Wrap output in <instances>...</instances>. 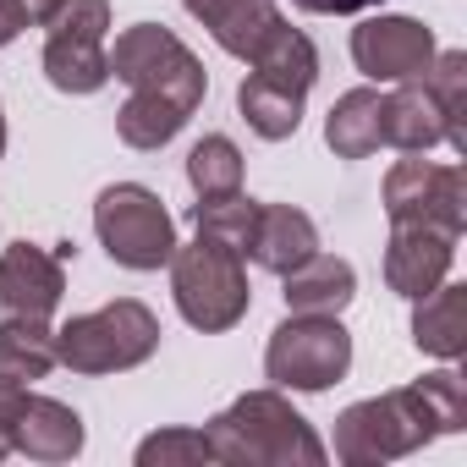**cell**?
I'll list each match as a JSON object with an SVG mask.
<instances>
[{
	"label": "cell",
	"mask_w": 467,
	"mask_h": 467,
	"mask_svg": "<svg viewBox=\"0 0 467 467\" xmlns=\"http://www.w3.org/2000/svg\"><path fill=\"white\" fill-rule=\"evenodd\" d=\"M467 429V385L456 368H434L401 390L352 401L336 418V456L347 467H374V462H396L423 451L440 434H462Z\"/></svg>",
	"instance_id": "6da1fadb"
},
{
	"label": "cell",
	"mask_w": 467,
	"mask_h": 467,
	"mask_svg": "<svg viewBox=\"0 0 467 467\" xmlns=\"http://www.w3.org/2000/svg\"><path fill=\"white\" fill-rule=\"evenodd\" d=\"M160 352V319L138 297H116L56 330V363L72 374H121Z\"/></svg>",
	"instance_id": "277c9868"
},
{
	"label": "cell",
	"mask_w": 467,
	"mask_h": 467,
	"mask_svg": "<svg viewBox=\"0 0 467 467\" xmlns=\"http://www.w3.org/2000/svg\"><path fill=\"white\" fill-rule=\"evenodd\" d=\"M28 28V12H23V0H0V50H6L17 34Z\"/></svg>",
	"instance_id": "f1b7e54d"
},
{
	"label": "cell",
	"mask_w": 467,
	"mask_h": 467,
	"mask_svg": "<svg viewBox=\"0 0 467 467\" xmlns=\"http://www.w3.org/2000/svg\"><path fill=\"white\" fill-rule=\"evenodd\" d=\"M209 440L203 429H154L149 440H138V467H203Z\"/></svg>",
	"instance_id": "484cf974"
},
{
	"label": "cell",
	"mask_w": 467,
	"mask_h": 467,
	"mask_svg": "<svg viewBox=\"0 0 467 467\" xmlns=\"http://www.w3.org/2000/svg\"><path fill=\"white\" fill-rule=\"evenodd\" d=\"M286 281V314H341L358 297V270L336 254H308L297 270L281 275Z\"/></svg>",
	"instance_id": "ac0fdd59"
},
{
	"label": "cell",
	"mask_w": 467,
	"mask_h": 467,
	"mask_svg": "<svg viewBox=\"0 0 467 467\" xmlns=\"http://www.w3.org/2000/svg\"><path fill=\"white\" fill-rule=\"evenodd\" d=\"M297 12H314V17H352V12H374L379 0H292Z\"/></svg>",
	"instance_id": "83f0119b"
},
{
	"label": "cell",
	"mask_w": 467,
	"mask_h": 467,
	"mask_svg": "<svg viewBox=\"0 0 467 467\" xmlns=\"http://www.w3.org/2000/svg\"><path fill=\"white\" fill-rule=\"evenodd\" d=\"M423 83L434 88V99H440V110H445L451 149L467 154V127H462V110H467V50H434Z\"/></svg>",
	"instance_id": "d4e9b609"
},
{
	"label": "cell",
	"mask_w": 467,
	"mask_h": 467,
	"mask_svg": "<svg viewBox=\"0 0 467 467\" xmlns=\"http://www.w3.org/2000/svg\"><path fill=\"white\" fill-rule=\"evenodd\" d=\"M56 6H61V0H23V12H28V28H45V23L56 17Z\"/></svg>",
	"instance_id": "f546056e"
},
{
	"label": "cell",
	"mask_w": 467,
	"mask_h": 467,
	"mask_svg": "<svg viewBox=\"0 0 467 467\" xmlns=\"http://www.w3.org/2000/svg\"><path fill=\"white\" fill-rule=\"evenodd\" d=\"M0 154H6V110H0Z\"/></svg>",
	"instance_id": "1f68e13d"
},
{
	"label": "cell",
	"mask_w": 467,
	"mask_h": 467,
	"mask_svg": "<svg viewBox=\"0 0 467 467\" xmlns=\"http://www.w3.org/2000/svg\"><path fill=\"white\" fill-rule=\"evenodd\" d=\"M45 78L61 94H99L110 83V0H61L56 17L45 23Z\"/></svg>",
	"instance_id": "ba28073f"
},
{
	"label": "cell",
	"mask_w": 467,
	"mask_h": 467,
	"mask_svg": "<svg viewBox=\"0 0 467 467\" xmlns=\"http://www.w3.org/2000/svg\"><path fill=\"white\" fill-rule=\"evenodd\" d=\"M187 182L198 198H220V192H237L243 187V149L231 143L225 132H209L192 143L187 154Z\"/></svg>",
	"instance_id": "cb8c5ba5"
},
{
	"label": "cell",
	"mask_w": 467,
	"mask_h": 467,
	"mask_svg": "<svg viewBox=\"0 0 467 467\" xmlns=\"http://www.w3.org/2000/svg\"><path fill=\"white\" fill-rule=\"evenodd\" d=\"M0 368L23 385L45 379L56 368V330L50 319H0Z\"/></svg>",
	"instance_id": "44dd1931"
},
{
	"label": "cell",
	"mask_w": 467,
	"mask_h": 467,
	"mask_svg": "<svg viewBox=\"0 0 467 467\" xmlns=\"http://www.w3.org/2000/svg\"><path fill=\"white\" fill-rule=\"evenodd\" d=\"M94 237L121 270L149 275V270L171 265V254H176V220L154 187L116 182L94 198Z\"/></svg>",
	"instance_id": "52a82bcc"
},
{
	"label": "cell",
	"mask_w": 467,
	"mask_h": 467,
	"mask_svg": "<svg viewBox=\"0 0 467 467\" xmlns=\"http://www.w3.org/2000/svg\"><path fill=\"white\" fill-rule=\"evenodd\" d=\"M237 110H243V121H248L265 143H286V138H297V127H303V94H292V88H281V83H270V78H259V72L243 78Z\"/></svg>",
	"instance_id": "ffe728a7"
},
{
	"label": "cell",
	"mask_w": 467,
	"mask_h": 467,
	"mask_svg": "<svg viewBox=\"0 0 467 467\" xmlns=\"http://www.w3.org/2000/svg\"><path fill=\"white\" fill-rule=\"evenodd\" d=\"M352 368V330L341 314H286L265 347V379L275 390H330Z\"/></svg>",
	"instance_id": "8992f818"
},
{
	"label": "cell",
	"mask_w": 467,
	"mask_h": 467,
	"mask_svg": "<svg viewBox=\"0 0 467 467\" xmlns=\"http://www.w3.org/2000/svg\"><path fill=\"white\" fill-rule=\"evenodd\" d=\"M325 143L336 149V160H368L385 143V94L368 83L347 88L325 116Z\"/></svg>",
	"instance_id": "d6986e66"
},
{
	"label": "cell",
	"mask_w": 467,
	"mask_h": 467,
	"mask_svg": "<svg viewBox=\"0 0 467 467\" xmlns=\"http://www.w3.org/2000/svg\"><path fill=\"white\" fill-rule=\"evenodd\" d=\"M23 401H28V385H23L17 374H6V368H0V429H12V423H17Z\"/></svg>",
	"instance_id": "4316f807"
},
{
	"label": "cell",
	"mask_w": 467,
	"mask_h": 467,
	"mask_svg": "<svg viewBox=\"0 0 467 467\" xmlns=\"http://www.w3.org/2000/svg\"><path fill=\"white\" fill-rule=\"evenodd\" d=\"M12 451L28 456V462H72L83 451V418L56 396L28 390V401L12 423Z\"/></svg>",
	"instance_id": "9a60e30c"
},
{
	"label": "cell",
	"mask_w": 467,
	"mask_h": 467,
	"mask_svg": "<svg viewBox=\"0 0 467 467\" xmlns=\"http://www.w3.org/2000/svg\"><path fill=\"white\" fill-rule=\"evenodd\" d=\"M171 297H176V314L203 336H220L231 325H243L248 308H254L243 254L214 243V237L176 243V254H171Z\"/></svg>",
	"instance_id": "3957f363"
},
{
	"label": "cell",
	"mask_w": 467,
	"mask_h": 467,
	"mask_svg": "<svg viewBox=\"0 0 467 467\" xmlns=\"http://www.w3.org/2000/svg\"><path fill=\"white\" fill-rule=\"evenodd\" d=\"M390 225H440L451 237L467 231V171L434 160H396L385 171Z\"/></svg>",
	"instance_id": "9c48e42d"
},
{
	"label": "cell",
	"mask_w": 467,
	"mask_h": 467,
	"mask_svg": "<svg viewBox=\"0 0 467 467\" xmlns=\"http://www.w3.org/2000/svg\"><path fill=\"white\" fill-rule=\"evenodd\" d=\"M187 121H192V116H182L176 105H165V99H143V94H127V105L116 110V132H121V143L138 149V154L165 149Z\"/></svg>",
	"instance_id": "7402d4cb"
},
{
	"label": "cell",
	"mask_w": 467,
	"mask_h": 467,
	"mask_svg": "<svg viewBox=\"0 0 467 467\" xmlns=\"http://www.w3.org/2000/svg\"><path fill=\"white\" fill-rule=\"evenodd\" d=\"M254 220H259V198H248L243 187H237V192H220V198H198V203H192V225H198V237H214V243L237 248V254H248Z\"/></svg>",
	"instance_id": "603a6c76"
},
{
	"label": "cell",
	"mask_w": 467,
	"mask_h": 467,
	"mask_svg": "<svg viewBox=\"0 0 467 467\" xmlns=\"http://www.w3.org/2000/svg\"><path fill=\"white\" fill-rule=\"evenodd\" d=\"M67 297V265L39 243H6L0 254V319H50Z\"/></svg>",
	"instance_id": "8fae6325"
},
{
	"label": "cell",
	"mask_w": 467,
	"mask_h": 467,
	"mask_svg": "<svg viewBox=\"0 0 467 467\" xmlns=\"http://www.w3.org/2000/svg\"><path fill=\"white\" fill-rule=\"evenodd\" d=\"M110 56V78H121L132 94L143 99H165L182 116H192L209 94V72L203 61L160 23H132L116 34V45H105Z\"/></svg>",
	"instance_id": "5b68a950"
},
{
	"label": "cell",
	"mask_w": 467,
	"mask_h": 467,
	"mask_svg": "<svg viewBox=\"0 0 467 467\" xmlns=\"http://www.w3.org/2000/svg\"><path fill=\"white\" fill-rule=\"evenodd\" d=\"M308 254H319V225H314V214H303L297 203H259V220H254V237H248V254L243 259H254L270 275H286Z\"/></svg>",
	"instance_id": "5bb4252c"
},
{
	"label": "cell",
	"mask_w": 467,
	"mask_h": 467,
	"mask_svg": "<svg viewBox=\"0 0 467 467\" xmlns=\"http://www.w3.org/2000/svg\"><path fill=\"white\" fill-rule=\"evenodd\" d=\"M209 456L220 467H325V440L314 423L270 385V390H243L225 412L209 418L203 429Z\"/></svg>",
	"instance_id": "7a4b0ae2"
},
{
	"label": "cell",
	"mask_w": 467,
	"mask_h": 467,
	"mask_svg": "<svg viewBox=\"0 0 467 467\" xmlns=\"http://www.w3.org/2000/svg\"><path fill=\"white\" fill-rule=\"evenodd\" d=\"M434 28H423L418 17H363L352 28V61L368 83H407V78H423L429 61H434Z\"/></svg>",
	"instance_id": "30bf717a"
},
{
	"label": "cell",
	"mask_w": 467,
	"mask_h": 467,
	"mask_svg": "<svg viewBox=\"0 0 467 467\" xmlns=\"http://www.w3.org/2000/svg\"><path fill=\"white\" fill-rule=\"evenodd\" d=\"M187 17H198L209 28V39L225 50V56H237V61H254L265 50V39L286 23L275 0H182Z\"/></svg>",
	"instance_id": "4fadbf2b"
},
{
	"label": "cell",
	"mask_w": 467,
	"mask_h": 467,
	"mask_svg": "<svg viewBox=\"0 0 467 467\" xmlns=\"http://www.w3.org/2000/svg\"><path fill=\"white\" fill-rule=\"evenodd\" d=\"M412 347L440 363H456L467 352V286L445 275L429 297H412Z\"/></svg>",
	"instance_id": "e0dca14e"
},
{
	"label": "cell",
	"mask_w": 467,
	"mask_h": 467,
	"mask_svg": "<svg viewBox=\"0 0 467 467\" xmlns=\"http://www.w3.org/2000/svg\"><path fill=\"white\" fill-rule=\"evenodd\" d=\"M456 265V237L440 225H390L385 243V286L396 297H429Z\"/></svg>",
	"instance_id": "7c38bea8"
},
{
	"label": "cell",
	"mask_w": 467,
	"mask_h": 467,
	"mask_svg": "<svg viewBox=\"0 0 467 467\" xmlns=\"http://www.w3.org/2000/svg\"><path fill=\"white\" fill-rule=\"evenodd\" d=\"M12 456V429H0V462Z\"/></svg>",
	"instance_id": "4dcf8cb0"
},
{
	"label": "cell",
	"mask_w": 467,
	"mask_h": 467,
	"mask_svg": "<svg viewBox=\"0 0 467 467\" xmlns=\"http://www.w3.org/2000/svg\"><path fill=\"white\" fill-rule=\"evenodd\" d=\"M385 143L401 154H429L434 143H451L445 110L423 78H407L385 94Z\"/></svg>",
	"instance_id": "2e32d148"
}]
</instances>
